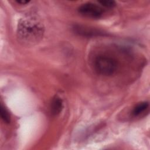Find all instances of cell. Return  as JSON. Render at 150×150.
Listing matches in <instances>:
<instances>
[{"mask_svg":"<svg viewBox=\"0 0 150 150\" xmlns=\"http://www.w3.org/2000/svg\"><path fill=\"white\" fill-rule=\"evenodd\" d=\"M43 32V25L35 18L29 17L21 19L19 22L17 36L21 42L32 45L42 39Z\"/></svg>","mask_w":150,"mask_h":150,"instance_id":"obj_1","label":"cell"},{"mask_svg":"<svg viewBox=\"0 0 150 150\" xmlns=\"http://www.w3.org/2000/svg\"><path fill=\"white\" fill-rule=\"evenodd\" d=\"M94 69L97 73L103 76H111L117 70V60L107 56H99L94 60Z\"/></svg>","mask_w":150,"mask_h":150,"instance_id":"obj_2","label":"cell"},{"mask_svg":"<svg viewBox=\"0 0 150 150\" xmlns=\"http://www.w3.org/2000/svg\"><path fill=\"white\" fill-rule=\"evenodd\" d=\"M78 11L81 15L93 19L100 18L103 14V10L100 6L91 2L83 4L79 8Z\"/></svg>","mask_w":150,"mask_h":150,"instance_id":"obj_3","label":"cell"},{"mask_svg":"<svg viewBox=\"0 0 150 150\" xmlns=\"http://www.w3.org/2000/svg\"><path fill=\"white\" fill-rule=\"evenodd\" d=\"M73 30L76 33L84 37H95L104 35V33L100 30L83 25H75Z\"/></svg>","mask_w":150,"mask_h":150,"instance_id":"obj_4","label":"cell"},{"mask_svg":"<svg viewBox=\"0 0 150 150\" xmlns=\"http://www.w3.org/2000/svg\"><path fill=\"white\" fill-rule=\"evenodd\" d=\"M63 109V101L58 96H56L53 97L51 105H50V111L51 113L53 115L59 114Z\"/></svg>","mask_w":150,"mask_h":150,"instance_id":"obj_5","label":"cell"},{"mask_svg":"<svg viewBox=\"0 0 150 150\" xmlns=\"http://www.w3.org/2000/svg\"><path fill=\"white\" fill-rule=\"evenodd\" d=\"M149 107V103L147 101H144L137 104L133 109L132 115L138 116L145 111Z\"/></svg>","mask_w":150,"mask_h":150,"instance_id":"obj_6","label":"cell"},{"mask_svg":"<svg viewBox=\"0 0 150 150\" xmlns=\"http://www.w3.org/2000/svg\"><path fill=\"white\" fill-rule=\"evenodd\" d=\"M0 114L2 120L6 123H9L11 119H10V115L8 113V111L6 110L4 107L1 105L0 107Z\"/></svg>","mask_w":150,"mask_h":150,"instance_id":"obj_7","label":"cell"},{"mask_svg":"<svg viewBox=\"0 0 150 150\" xmlns=\"http://www.w3.org/2000/svg\"><path fill=\"white\" fill-rule=\"evenodd\" d=\"M98 2L103 6L106 8H113L115 5V2L114 1L109 0H102L98 1Z\"/></svg>","mask_w":150,"mask_h":150,"instance_id":"obj_8","label":"cell"},{"mask_svg":"<svg viewBox=\"0 0 150 150\" xmlns=\"http://www.w3.org/2000/svg\"><path fill=\"white\" fill-rule=\"evenodd\" d=\"M16 2L18 3V4H22V5H25V4H26L28 3L29 2V1H25V0H21V1H16Z\"/></svg>","mask_w":150,"mask_h":150,"instance_id":"obj_9","label":"cell"}]
</instances>
